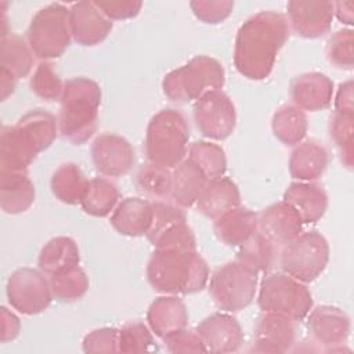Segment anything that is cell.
Returning a JSON list of instances; mask_svg holds the SVG:
<instances>
[{
	"label": "cell",
	"mask_w": 354,
	"mask_h": 354,
	"mask_svg": "<svg viewBox=\"0 0 354 354\" xmlns=\"http://www.w3.org/2000/svg\"><path fill=\"white\" fill-rule=\"evenodd\" d=\"M289 35L288 19L281 12L267 10L249 17L239 26L235 37L234 65L236 71L250 80L268 77Z\"/></svg>",
	"instance_id": "cell-1"
},
{
	"label": "cell",
	"mask_w": 354,
	"mask_h": 354,
	"mask_svg": "<svg viewBox=\"0 0 354 354\" xmlns=\"http://www.w3.org/2000/svg\"><path fill=\"white\" fill-rule=\"evenodd\" d=\"M58 120L44 109H32L0 133V170L26 171L37 153L57 138Z\"/></svg>",
	"instance_id": "cell-2"
},
{
	"label": "cell",
	"mask_w": 354,
	"mask_h": 354,
	"mask_svg": "<svg viewBox=\"0 0 354 354\" xmlns=\"http://www.w3.org/2000/svg\"><path fill=\"white\" fill-rule=\"evenodd\" d=\"M153 290L166 295H192L209 281V266L196 250L155 249L147 264Z\"/></svg>",
	"instance_id": "cell-3"
},
{
	"label": "cell",
	"mask_w": 354,
	"mask_h": 354,
	"mask_svg": "<svg viewBox=\"0 0 354 354\" xmlns=\"http://www.w3.org/2000/svg\"><path fill=\"white\" fill-rule=\"evenodd\" d=\"M101 88L97 82L79 76L64 83L58 113L59 134L75 145L88 141L97 129Z\"/></svg>",
	"instance_id": "cell-4"
},
{
	"label": "cell",
	"mask_w": 354,
	"mask_h": 354,
	"mask_svg": "<svg viewBox=\"0 0 354 354\" xmlns=\"http://www.w3.org/2000/svg\"><path fill=\"white\" fill-rule=\"evenodd\" d=\"M189 126L187 118L177 109L159 111L148 123L145 134V155L149 163L174 169L187 155Z\"/></svg>",
	"instance_id": "cell-5"
},
{
	"label": "cell",
	"mask_w": 354,
	"mask_h": 354,
	"mask_svg": "<svg viewBox=\"0 0 354 354\" xmlns=\"http://www.w3.org/2000/svg\"><path fill=\"white\" fill-rule=\"evenodd\" d=\"M225 82L223 65L207 55H198L170 71L162 80L163 94L176 102L196 101L203 94L221 90Z\"/></svg>",
	"instance_id": "cell-6"
},
{
	"label": "cell",
	"mask_w": 354,
	"mask_h": 354,
	"mask_svg": "<svg viewBox=\"0 0 354 354\" xmlns=\"http://www.w3.org/2000/svg\"><path fill=\"white\" fill-rule=\"evenodd\" d=\"M26 37L35 57L43 61L61 57L72 37L69 8L61 3L40 8L29 24Z\"/></svg>",
	"instance_id": "cell-7"
},
{
	"label": "cell",
	"mask_w": 354,
	"mask_h": 354,
	"mask_svg": "<svg viewBox=\"0 0 354 354\" xmlns=\"http://www.w3.org/2000/svg\"><path fill=\"white\" fill-rule=\"evenodd\" d=\"M257 303L263 313H277L301 321L313 308V296L303 282L285 272H275L263 278Z\"/></svg>",
	"instance_id": "cell-8"
},
{
	"label": "cell",
	"mask_w": 354,
	"mask_h": 354,
	"mask_svg": "<svg viewBox=\"0 0 354 354\" xmlns=\"http://www.w3.org/2000/svg\"><path fill=\"white\" fill-rule=\"evenodd\" d=\"M329 261V245L317 231L300 232L295 239L282 246L279 264L285 274L308 283L315 281Z\"/></svg>",
	"instance_id": "cell-9"
},
{
	"label": "cell",
	"mask_w": 354,
	"mask_h": 354,
	"mask_svg": "<svg viewBox=\"0 0 354 354\" xmlns=\"http://www.w3.org/2000/svg\"><path fill=\"white\" fill-rule=\"evenodd\" d=\"M257 275L238 260L225 263L212 274L209 295L220 310L227 313L241 311L254 299Z\"/></svg>",
	"instance_id": "cell-10"
},
{
	"label": "cell",
	"mask_w": 354,
	"mask_h": 354,
	"mask_svg": "<svg viewBox=\"0 0 354 354\" xmlns=\"http://www.w3.org/2000/svg\"><path fill=\"white\" fill-rule=\"evenodd\" d=\"M6 292L10 306L25 315L44 311L53 300L50 281L41 270L29 267L18 268L10 275Z\"/></svg>",
	"instance_id": "cell-11"
},
{
	"label": "cell",
	"mask_w": 354,
	"mask_h": 354,
	"mask_svg": "<svg viewBox=\"0 0 354 354\" xmlns=\"http://www.w3.org/2000/svg\"><path fill=\"white\" fill-rule=\"evenodd\" d=\"M194 120L205 137L217 141L225 140L236 126L235 105L223 90L209 91L195 101Z\"/></svg>",
	"instance_id": "cell-12"
},
{
	"label": "cell",
	"mask_w": 354,
	"mask_h": 354,
	"mask_svg": "<svg viewBox=\"0 0 354 354\" xmlns=\"http://www.w3.org/2000/svg\"><path fill=\"white\" fill-rule=\"evenodd\" d=\"M288 24L301 37L317 39L329 32L333 19V1L290 0L286 4Z\"/></svg>",
	"instance_id": "cell-13"
},
{
	"label": "cell",
	"mask_w": 354,
	"mask_h": 354,
	"mask_svg": "<svg viewBox=\"0 0 354 354\" xmlns=\"http://www.w3.org/2000/svg\"><path fill=\"white\" fill-rule=\"evenodd\" d=\"M91 158L95 169L108 177L127 174L136 160L131 144L122 136L104 133L91 145Z\"/></svg>",
	"instance_id": "cell-14"
},
{
	"label": "cell",
	"mask_w": 354,
	"mask_h": 354,
	"mask_svg": "<svg viewBox=\"0 0 354 354\" xmlns=\"http://www.w3.org/2000/svg\"><path fill=\"white\" fill-rule=\"evenodd\" d=\"M308 314L307 326L313 337L328 351L343 350L351 326L348 315L335 306H318Z\"/></svg>",
	"instance_id": "cell-15"
},
{
	"label": "cell",
	"mask_w": 354,
	"mask_h": 354,
	"mask_svg": "<svg viewBox=\"0 0 354 354\" xmlns=\"http://www.w3.org/2000/svg\"><path fill=\"white\" fill-rule=\"evenodd\" d=\"M69 26L77 44L91 47L106 39L113 24L94 1H77L69 8Z\"/></svg>",
	"instance_id": "cell-16"
},
{
	"label": "cell",
	"mask_w": 354,
	"mask_h": 354,
	"mask_svg": "<svg viewBox=\"0 0 354 354\" xmlns=\"http://www.w3.org/2000/svg\"><path fill=\"white\" fill-rule=\"evenodd\" d=\"M196 332L206 351L210 353H235L243 343V332L239 322L225 313H214L206 317L196 326Z\"/></svg>",
	"instance_id": "cell-17"
},
{
	"label": "cell",
	"mask_w": 354,
	"mask_h": 354,
	"mask_svg": "<svg viewBox=\"0 0 354 354\" xmlns=\"http://www.w3.org/2000/svg\"><path fill=\"white\" fill-rule=\"evenodd\" d=\"M293 319L277 313H264L254 326L253 350L260 353H285L295 343Z\"/></svg>",
	"instance_id": "cell-18"
},
{
	"label": "cell",
	"mask_w": 354,
	"mask_h": 354,
	"mask_svg": "<svg viewBox=\"0 0 354 354\" xmlns=\"http://www.w3.org/2000/svg\"><path fill=\"white\" fill-rule=\"evenodd\" d=\"M303 228L297 212L285 201L270 205L259 214V232L274 245L283 246L295 239Z\"/></svg>",
	"instance_id": "cell-19"
},
{
	"label": "cell",
	"mask_w": 354,
	"mask_h": 354,
	"mask_svg": "<svg viewBox=\"0 0 354 354\" xmlns=\"http://www.w3.org/2000/svg\"><path fill=\"white\" fill-rule=\"evenodd\" d=\"M333 82L321 72H307L296 76L290 83L293 105L301 111H321L330 105Z\"/></svg>",
	"instance_id": "cell-20"
},
{
	"label": "cell",
	"mask_w": 354,
	"mask_h": 354,
	"mask_svg": "<svg viewBox=\"0 0 354 354\" xmlns=\"http://www.w3.org/2000/svg\"><path fill=\"white\" fill-rule=\"evenodd\" d=\"M283 201L297 212L303 224L317 223L328 207L325 189L313 181L292 183L283 194Z\"/></svg>",
	"instance_id": "cell-21"
},
{
	"label": "cell",
	"mask_w": 354,
	"mask_h": 354,
	"mask_svg": "<svg viewBox=\"0 0 354 354\" xmlns=\"http://www.w3.org/2000/svg\"><path fill=\"white\" fill-rule=\"evenodd\" d=\"M147 321L151 330L158 337L165 339L187 328L188 311L177 296H160L151 303L147 311Z\"/></svg>",
	"instance_id": "cell-22"
},
{
	"label": "cell",
	"mask_w": 354,
	"mask_h": 354,
	"mask_svg": "<svg viewBox=\"0 0 354 354\" xmlns=\"http://www.w3.org/2000/svg\"><path fill=\"white\" fill-rule=\"evenodd\" d=\"M259 230V214L242 206H236L220 217L213 224L216 236L231 248H238L252 238Z\"/></svg>",
	"instance_id": "cell-23"
},
{
	"label": "cell",
	"mask_w": 354,
	"mask_h": 354,
	"mask_svg": "<svg viewBox=\"0 0 354 354\" xmlns=\"http://www.w3.org/2000/svg\"><path fill=\"white\" fill-rule=\"evenodd\" d=\"M239 203L241 194L238 185L231 178L223 176L209 180L196 201L198 210L203 216L214 220L239 206Z\"/></svg>",
	"instance_id": "cell-24"
},
{
	"label": "cell",
	"mask_w": 354,
	"mask_h": 354,
	"mask_svg": "<svg viewBox=\"0 0 354 354\" xmlns=\"http://www.w3.org/2000/svg\"><path fill=\"white\" fill-rule=\"evenodd\" d=\"M36 191L26 171L0 170V206L8 214L26 212L35 202Z\"/></svg>",
	"instance_id": "cell-25"
},
{
	"label": "cell",
	"mask_w": 354,
	"mask_h": 354,
	"mask_svg": "<svg viewBox=\"0 0 354 354\" xmlns=\"http://www.w3.org/2000/svg\"><path fill=\"white\" fill-rule=\"evenodd\" d=\"M152 220V202L126 198L116 205L111 216L112 227L126 236L145 235Z\"/></svg>",
	"instance_id": "cell-26"
},
{
	"label": "cell",
	"mask_w": 354,
	"mask_h": 354,
	"mask_svg": "<svg viewBox=\"0 0 354 354\" xmlns=\"http://www.w3.org/2000/svg\"><path fill=\"white\" fill-rule=\"evenodd\" d=\"M328 166V152L315 140L299 142L289 158V173L299 181L319 178Z\"/></svg>",
	"instance_id": "cell-27"
},
{
	"label": "cell",
	"mask_w": 354,
	"mask_h": 354,
	"mask_svg": "<svg viewBox=\"0 0 354 354\" xmlns=\"http://www.w3.org/2000/svg\"><path fill=\"white\" fill-rule=\"evenodd\" d=\"M209 178L188 158L171 169V201L180 207H191L196 203Z\"/></svg>",
	"instance_id": "cell-28"
},
{
	"label": "cell",
	"mask_w": 354,
	"mask_h": 354,
	"mask_svg": "<svg viewBox=\"0 0 354 354\" xmlns=\"http://www.w3.org/2000/svg\"><path fill=\"white\" fill-rule=\"evenodd\" d=\"M80 253L77 243L69 236H55L50 239L40 250L39 268L48 275L79 266Z\"/></svg>",
	"instance_id": "cell-29"
},
{
	"label": "cell",
	"mask_w": 354,
	"mask_h": 354,
	"mask_svg": "<svg viewBox=\"0 0 354 354\" xmlns=\"http://www.w3.org/2000/svg\"><path fill=\"white\" fill-rule=\"evenodd\" d=\"M87 184L88 180L84 177L82 169L72 162L61 165L53 173L50 181L54 196L66 205L80 203Z\"/></svg>",
	"instance_id": "cell-30"
},
{
	"label": "cell",
	"mask_w": 354,
	"mask_h": 354,
	"mask_svg": "<svg viewBox=\"0 0 354 354\" xmlns=\"http://www.w3.org/2000/svg\"><path fill=\"white\" fill-rule=\"evenodd\" d=\"M307 116L304 111L295 105H282L271 119L274 136L285 145H297L303 141L307 133Z\"/></svg>",
	"instance_id": "cell-31"
},
{
	"label": "cell",
	"mask_w": 354,
	"mask_h": 354,
	"mask_svg": "<svg viewBox=\"0 0 354 354\" xmlns=\"http://www.w3.org/2000/svg\"><path fill=\"white\" fill-rule=\"evenodd\" d=\"M33 66V53L29 44L18 35L8 33L0 43V68L15 79L25 77Z\"/></svg>",
	"instance_id": "cell-32"
},
{
	"label": "cell",
	"mask_w": 354,
	"mask_h": 354,
	"mask_svg": "<svg viewBox=\"0 0 354 354\" xmlns=\"http://www.w3.org/2000/svg\"><path fill=\"white\" fill-rule=\"evenodd\" d=\"M118 201L119 191L116 185L104 177H95L88 180L80 206L90 216L105 217L113 212Z\"/></svg>",
	"instance_id": "cell-33"
},
{
	"label": "cell",
	"mask_w": 354,
	"mask_h": 354,
	"mask_svg": "<svg viewBox=\"0 0 354 354\" xmlns=\"http://www.w3.org/2000/svg\"><path fill=\"white\" fill-rule=\"evenodd\" d=\"M278 246L259 231L245 243L238 246L236 260L254 272H268L277 259Z\"/></svg>",
	"instance_id": "cell-34"
},
{
	"label": "cell",
	"mask_w": 354,
	"mask_h": 354,
	"mask_svg": "<svg viewBox=\"0 0 354 354\" xmlns=\"http://www.w3.org/2000/svg\"><path fill=\"white\" fill-rule=\"evenodd\" d=\"M187 158L194 162L209 180L224 176L227 170L224 149L210 141H196L191 144Z\"/></svg>",
	"instance_id": "cell-35"
},
{
	"label": "cell",
	"mask_w": 354,
	"mask_h": 354,
	"mask_svg": "<svg viewBox=\"0 0 354 354\" xmlns=\"http://www.w3.org/2000/svg\"><path fill=\"white\" fill-rule=\"evenodd\" d=\"M48 281L53 297L59 301L77 300L88 290V278L79 266L50 275Z\"/></svg>",
	"instance_id": "cell-36"
},
{
	"label": "cell",
	"mask_w": 354,
	"mask_h": 354,
	"mask_svg": "<svg viewBox=\"0 0 354 354\" xmlns=\"http://www.w3.org/2000/svg\"><path fill=\"white\" fill-rule=\"evenodd\" d=\"M354 115H346L340 112H333L329 119V136L337 148L340 162L348 170L354 165Z\"/></svg>",
	"instance_id": "cell-37"
},
{
	"label": "cell",
	"mask_w": 354,
	"mask_h": 354,
	"mask_svg": "<svg viewBox=\"0 0 354 354\" xmlns=\"http://www.w3.org/2000/svg\"><path fill=\"white\" fill-rule=\"evenodd\" d=\"M137 188L152 199L170 198L171 169L153 163L142 165L136 174Z\"/></svg>",
	"instance_id": "cell-38"
},
{
	"label": "cell",
	"mask_w": 354,
	"mask_h": 354,
	"mask_svg": "<svg viewBox=\"0 0 354 354\" xmlns=\"http://www.w3.org/2000/svg\"><path fill=\"white\" fill-rule=\"evenodd\" d=\"M152 330L140 321L124 324L119 329V351L120 353H148L156 351Z\"/></svg>",
	"instance_id": "cell-39"
},
{
	"label": "cell",
	"mask_w": 354,
	"mask_h": 354,
	"mask_svg": "<svg viewBox=\"0 0 354 354\" xmlns=\"http://www.w3.org/2000/svg\"><path fill=\"white\" fill-rule=\"evenodd\" d=\"M30 90L41 100L57 101L61 100L64 91V83L53 69V65L47 61H41L33 76L30 77Z\"/></svg>",
	"instance_id": "cell-40"
},
{
	"label": "cell",
	"mask_w": 354,
	"mask_h": 354,
	"mask_svg": "<svg viewBox=\"0 0 354 354\" xmlns=\"http://www.w3.org/2000/svg\"><path fill=\"white\" fill-rule=\"evenodd\" d=\"M354 32L342 29L333 33L326 43L328 61L340 69H353L354 65Z\"/></svg>",
	"instance_id": "cell-41"
},
{
	"label": "cell",
	"mask_w": 354,
	"mask_h": 354,
	"mask_svg": "<svg viewBox=\"0 0 354 354\" xmlns=\"http://www.w3.org/2000/svg\"><path fill=\"white\" fill-rule=\"evenodd\" d=\"M184 220H187V217L180 206L166 202H152V220L145 236L152 243L173 224Z\"/></svg>",
	"instance_id": "cell-42"
},
{
	"label": "cell",
	"mask_w": 354,
	"mask_h": 354,
	"mask_svg": "<svg viewBox=\"0 0 354 354\" xmlns=\"http://www.w3.org/2000/svg\"><path fill=\"white\" fill-rule=\"evenodd\" d=\"M195 235L189 228L187 220L178 221L162 232L151 245L155 249H181L196 250Z\"/></svg>",
	"instance_id": "cell-43"
},
{
	"label": "cell",
	"mask_w": 354,
	"mask_h": 354,
	"mask_svg": "<svg viewBox=\"0 0 354 354\" xmlns=\"http://www.w3.org/2000/svg\"><path fill=\"white\" fill-rule=\"evenodd\" d=\"M194 15L210 25L223 22L230 17L234 8V1L231 0H194L189 3Z\"/></svg>",
	"instance_id": "cell-44"
},
{
	"label": "cell",
	"mask_w": 354,
	"mask_h": 354,
	"mask_svg": "<svg viewBox=\"0 0 354 354\" xmlns=\"http://www.w3.org/2000/svg\"><path fill=\"white\" fill-rule=\"evenodd\" d=\"M84 353L109 354L119 351V330L116 328H98L87 333L82 342Z\"/></svg>",
	"instance_id": "cell-45"
},
{
	"label": "cell",
	"mask_w": 354,
	"mask_h": 354,
	"mask_svg": "<svg viewBox=\"0 0 354 354\" xmlns=\"http://www.w3.org/2000/svg\"><path fill=\"white\" fill-rule=\"evenodd\" d=\"M167 350L174 354L180 353H206V347L196 330L181 329L163 339Z\"/></svg>",
	"instance_id": "cell-46"
},
{
	"label": "cell",
	"mask_w": 354,
	"mask_h": 354,
	"mask_svg": "<svg viewBox=\"0 0 354 354\" xmlns=\"http://www.w3.org/2000/svg\"><path fill=\"white\" fill-rule=\"evenodd\" d=\"M94 3L111 21L133 18L142 7V1L138 0H101Z\"/></svg>",
	"instance_id": "cell-47"
},
{
	"label": "cell",
	"mask_w": 354,
	"mask_h": 354,
	"mask_svg": "<svg viewBox=\"0 0 354 354\" xmlns=\"http://www.w3.org/2000/svg\"><path fill=\"white\" fill-rule=\"evenodd\" d=\"M21 329V322L18 317L11 313L8 308H0V340L1 343H7L14 340Z\"/></svg>",
	"instance_id": "cell-48"
},
{
	"label": "cell",
	"mask_w": 354,
	"mask_h": 354,
	"mask_svg": "<svg viewBox=\"0 0 354 354\" xmlns=\"http://www.w3.org/2000/svg\"><path fill=\"white\" fill-rule=\"evenodd\" d=\"M335 112L354 115V100H353V82L347 80L339 86L335 98Z\"/></svg>",
	"instance_id": "cell-49"
},
{
	"label": "cell",
	"mask_w": 354,
	"mask_h": 354,
	"mask_svg": "<svg viewBox=\"0 0 354 354\" xmlns=\"http://www.w3.org/2000/svg\"><path fill=\"white\" fill-rule=\"evenodd\" d=\"M354 3L353 1H336L333 3V15L346 25H353L354 18Z\"/></svg>",
	"instance_id": "cell-50"
},
{
	"label": "cell",
	"mask_w": 354,
	"mask_h": 354,
	"mask_svg": "<svg viewBox=\"0 0 354 354\" xmlns=\"http://www.w3.org/2000/svg\"><path fill=\"white\" fill-rule=\"evenodd\" d=\"M17 82H18V79H15L6 69L0 68V98H1V101L7 100V97L14 93Z\"/></svg>",
	"instance_id": "cell-51"
}]
</instances>
